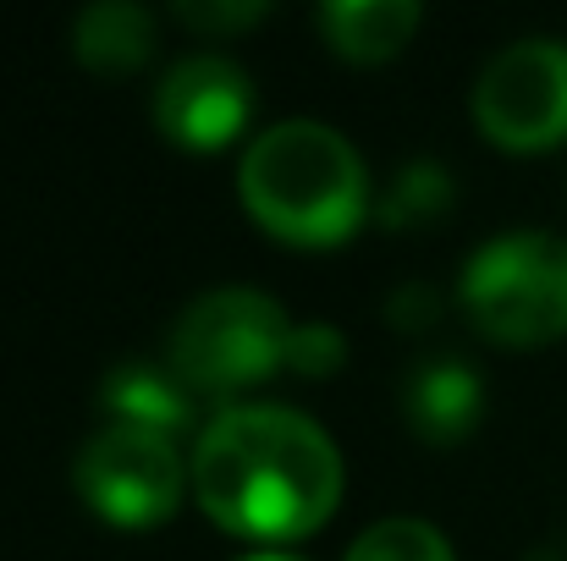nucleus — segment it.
<instances>
[{"label":"nucleus","instance_id":"11","mask_svg":"<svg viewBox=\"0 0 567 561\" xmlns=\"http://www.w3.org/2000/svg\"><path fill=\"white\" fill-rule=\"evenodd\" d=\"M155 39H161V22L155 11H144L138 0H94L78 11L72 22V50L89 72H138L150 55H155Z\"/></svg>","mask_w":567,"mask_h":561},{"label":"nucleus","instance_id":"9","mask_svg":"<svg viewBox=\"0 0 567 561\" xmlns=\"http://www.w3.org/2000/svg\"><path fill=\"white\" fill-rule=\"evenodd\" d=\"M193 391L183 374L161 370V364H116V370L100 380V407L111 413V424H127V429H150V435H166L177 440L183 429H193Z\"/></svg>","mask_w":567,"mask_h":561},{"label":"nucleus","instance_id":"5","mask_svg":"<svg viewBox=\"0 0 567 561\" xmlns=\"http://www.w3.org/2000/svg\"><path fill=\"white\" fill-rule=\"evenodd\" d=\"M72 485H78L83 507L94 518H105L111 529H155L193 490L177 440L127 429V424H105L83 440V451L72 463Z\"/></svg>","mask_w":567,"mask_h":561},{"label":"nucleus","instance_id":"8","mask_svg":"<svg viewBox=\"0 0 567 561\" xmlns=\"http://www.w3.org/2000/svg\"><path fill=\"white\" fill-rule=\"evenodd\" d=\"M480 407H485V385L457 359H424L402 380V418L430 446H457L480 424Z\"/></svg>","mask_w":567,"mask_h":561},{"label":"nucleus","instance_id":"7","mask_svg":"<svg viewBox=\"0 0 567 561\" xmlns=\"http://www.w3.org/2000/svg\"><path fill=\"white\" fill-rule=\"evenodd\" d=\"M248 122H254V83L231 55L193 50L155 89V127L188 155H215L237 144Z\"/></svg>","mask_w":567,"mask_h":561},{"label":"nucleus","instance_id":"1","mask_svg":"<svg viewBox=\"0 0 567 561\" xmlns=\"http://www.w3.org/2000/svg\"><path fill=\"white\" fill-rule=\"evenodd\" d=\"M188 485L215 529L287 546L342 507V451L309 413L243 402L198 429Z\"/></svg>","mask_w":567,"mask_h":561},{"label":"nucleus","instance_id":"14","mask_svg":"<svg viewBox=\"0 0 567 561\" xmlns=\"http://www.w3.org/2000/svg\"><path fill=\"white\" fill-rule=\"evenodd\" d=\"M348 359V342L337 325H292V347H287V370L292 374H337Z\"/></svg>","mask_w":567,"mask_h":561},{"label":"nucleus","instance_id":"13","mask_svg":"<svg viewBox=\"0 0 567 561\" xmlns=\"http://www.w3.org/2000/svg\"><path fill=\"white\" fill-rule=\"evenodd\" d=\"M342 561H457V551L424 518H380L348 546Z\"/></svg>","mask_w":567,"mask_h":561},{"label":"nucleus","instance_id":"2","mask_svg":"<svg viewBox=\"0 0 567 561\" xmlns=\"http://www.w3.org/2000/svg\"><path fill=\"white\" fill-rule=\"evenodd\" d=\"M237 193L259 231L292 248H337L364 226L370 177L359 149L331 122L292 116L243 149Z\"/></svg>","mask_w":567,"mask_h":561},{"label":"nucleus","instance_id":"16","mask_svg":"<svg viewBox=\"0 0 567 561\" xmlns=\"http://www.w3.org/2000/svg\"><path fill=\"white\" fill-rule=\"evenodd\" d=\"M243 561H303V557H281V551H259V557H243Z\"/></svg>","mask_w":567,"mask_h":561},{"label":"nucleus","instance_id":"6","mask_svg":"<svg viewBox=\"0 0 567 561\" xmlns=\"http://www.w3.org/2000/svg\"><path fill=\"white\" fill-rule=\"evenodd\" d=\"M474 122L518 155L567 144V39H513L496 50L474 83Z\"/></svg>","mask_w":567,"mask_h":561},{"label":"nucleus","instance_id":"4","mask_svg":"<svg viewBox=\"0 0 567 561\" xmlns=\"http://www.w3.org/2000/svg\"><path fill=\"white\" fill-rule=\"evenodd\" d=\"M292 320L259 287H215L172 325V370L198 396H237L287 370Z\"/></svg>","mask_w":567,"mask_h":561},{"label":"nucleus","instance_id":"3","mask_svg":"<svg viewBox=\"0 0 567 561\" xmlns=\"http://www.w3.org/2000/svg\"><path fill=\"white\" fill-rule=\"evenodd\" d=\"M468 325L496 347H546L567 336V237L502 231L474 248L457 281Z\"/></svg>","mask_w":567,"mask_h":561},{"label":"nucleus","instance_id":"10","mask_svg":"<svg viewBox=\"0 0 567 561\" xmlns=\"http://www.w3.org/2000/svg\"><path fill=\"white\" fill-rule=\"evenodd\" d=\"M419 0H331L315 11V28L342 61H391L419 33Z\"/></svg>","mask_w":567,"mask_h":561},{"label":"nucleus","instance_id":"15","mask_svg":"<svg viewBox=\"0 0 567 561\" xmlns=\"http://www.w3.org/2000/svg\"><path fill=\"white\" fill-rule=\"evenodd\" d=\"M270 6L265 0H183L172 17L183 22V28H193V33H237V28H254L259 17H265Z\"/></svg>","mask_w":567,"mask_h":561},{"label":"nucleus","instance_id":"12","mask_svg":"<svg viewBox=\"0 0 567 561\" xmlns=\"http://www.w3.org/2000/svg\"><path fill=\"white\" fill-rule=\"evenodd\" d=\"M452 198H457V187H452V177H446L435 160H413V166L396 172V183L385 187L380 220H385L391 231H402V226H430V220H441V215L452 209Z\"/></svg>","mask_w":567,"mask_h":561}]
</instances>
